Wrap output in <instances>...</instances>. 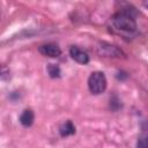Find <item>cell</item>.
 I'll return each instance as SVG.
<instances>
[{
  "instance_id": "cell-5",
  "label": "cell",
  "mask_w": 148,
  "mask_h": 148,
  "mask_svg": "<svg viewBox=\"0 0 148 148\" xmlns=\"http://www.w3.org/2000/svg\"><path fill=\"white\" fill-rule=\"evenodd\" d=\"M34 119H35V114H34V112H32L31 109H25V110H23V112H22L21 116H20V123H21L23 126H25V127L31 126L32 123H34Z\"/></svg>"
},
{
  "instance_id": "cell-1",
  "label": "cell",
  "mask_w": 148,
  "mask_h": 148,
  "mask_svg": "<svg viewBox=\"0 0 148 148\" xmlns=\"http://www.w3.org/2000/svg\"><path fill=\"white\" fill-rule=\"evenodd\" d=\"M112 24L116 29L124 32H133L136 30L134 14L128 9H123L116 13L112 17Z\"/></svg>"
},
{
  "instance_id": "cell-8",
  "label": "cell",
  "mask_w": 148,
  "mask_h": 148,
  "mask_svg": "<svg viewBox=\"0 0 148 148\" xmlns=\"http://www.w3.org/2000/svg\"><path fill=\"white\" fill-rule=\"evenodd\" d=\"M135 148H148V134H142L139 136Z\"/></svg>"
},
{
  "instance_id": "cell-2",
  "label": "cell",
  "mask_w": 148,
  "mask_h": 148,
  "mask_svg": "<svg viewBox=\"0 0 148 148\" xmlns=\"http://www.w3.org/2000/svg\"><path fill=\"white\" fill-rule=\"evenodd\" d=\"M106 77L103 72H92L88 77V88L89 91L94 95H99L105 91L106 89Z\"/></svg>"
},
{
  "instance_id": "cell-6",
  "label": "cell",
  "mask_w": 148,
  "mask_h": 148,
  "mask_svg": "<svg viewBox=\"0 0 148 148\" xmlns=\"http://www.w3.org/2000/svg\"><path fill=\"white\" fill-rule=\"evenodd\" d=\"M59 133L62 138H66V136H69V135H73L75 133V126L74 124L71 121V120H67L65 121L60 128H59Z\"/></svg>"
},
{
  "instance_id": "cell-3",
  "label": "cell",
  "mask_w": 148,
  "mask_h": 148,
  "mask_svg": "<svg viewBox=\"0 0 148 148\" xmlns=\"http://www.w3.org/2000/svg\"><path fill=\"white\" fill-rule=\"evenodd\" d=\"M38 51L45 56V57H49V58H57L61 54V50L60 47L54 44V43H46V44H43L38 47Z\"/></svg>"
},
{
  "instance_id": "cell-9",
  "label": "cell",
  "mask_w": 148,
  "mask_h": 148,
  "mask_svg": "<svg viewBox=\"0 0 148 148\" xmlns=\"http://www.w3.org/2000/svg\"><path fill=\"white\" fill-rule=\"evenodd\" d=\"M143 6H145V7H146V8L148 9V1H146V2H143Z\"/></svg>"
},
{
  "instance_id": "cell-7",
  "label": "cell",
  "mask_w": 148,
  "mask_h": 148,
  "mask_svg": "<svg viewBox=\"0 0 148 148\" xmlns=\"http://www.w3.org/2000/svg\"><path fill=\"white\" fill-rule=\"evenodd\" d=\"M47 72H49V74H50V76L53 77V79L59 77L60 74H61V71H60L59 66H58V65H54V64H50V65L47 66Z\"/></svg>"
},
{
  "instance_id": "cell-4",
  "label": "cell",
  "mask_w": 148,
  "mask_h": 148,
  "mask_svg": "<svg viewBox=\"0 0 148 148\" xmlns=\"http://www.w3.org/2000/svg\"><path fill=\"white\" fill-rule=\"evenodd\" d=\"M69 54L72 57V59H74L76 62L81 64V65H87L89 62V56L87 52H84L83 50L79 49L77 46H72L69 49Z\"/></svg>"
}]
</instances>
